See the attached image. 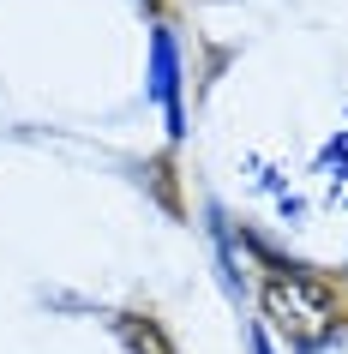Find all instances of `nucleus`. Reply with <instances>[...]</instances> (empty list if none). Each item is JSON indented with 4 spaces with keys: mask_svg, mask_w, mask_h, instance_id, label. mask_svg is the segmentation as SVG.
I'll list each match as a JSON object with an SVG mask.
<instances>
[{
    "mask_svg": "<svg viewBox=\"0 0 348 354\" xmlns=\"http://www.w3.org/2000/svg\"><path fill=\"white\" fill-rule=\"evenodd\" d=\"M150 96H156L163 114H168V138H181L186 132V114H181V55H174V37H168V30L150 37Z\"/></svg>",
    "mask_w": 348,
    "mask_h": 354,
    "instance_id": "nucleus-2",
    "label": "nucleus"
},
{
    "mask_svg": "<svg viewBox=\"0 0 348 354\" xmlns=\"http://www.w3.org/2000/svg\"><path fill=\"white\" fill-rule=\"evenodd\" d=\"M120 342H127L132 354H174V348H168V336H163V324L145 318V313H127V318H120Z\"/></svg>",
    "mask_w": 348,
    "mask_h": 354,
    "instance_id": "nucleus-3",
    "label": "nucleus"
},
{
    "mask_svg": "<svg viewBox=\"0 0 348 354\" xmlns=\"http://www.w3.org/2000/svg\"><path fill=\"white\" fill-rule=\"evenodd\" d=\"M264 318L289 336L294 348H318L336 330V295H330L324 282L300 277V270H276L264 282Z\"/></svg>",
    "mask_w": 348,
    "mask_h": 354,
    "instance_id": "nucleus-1",
    "label": "nucleus"
}]
</instances>
